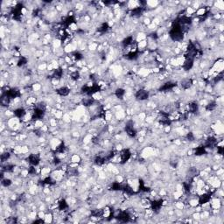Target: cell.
Instances as JSON below:
<instances>
[{"label":"cell","instance_id":"5b68a950","mask_svg":"<svg viewBox=\"0 0 224 224\" xmlns=\"http://www.w3.org/2000/svg\"><path fill=\"white\" fill-rule=\"evenodd\" d=\"M78 28H79V26H78L77 23L75 21L71 22V23L68 25V29H69L70 31H77Z\"/></svg>","mask_w":224,"mask_h":224},{"label":"cell","instance_id":"277c9868","mask_svg":"<svg viewBox=\"0 0 224 224\" xmlns=\"http://www.w3.org/2000/svg\"><path fill=\"white\" fill-rule=\"evenodd\" d=\"M174 208H175V209L183 210L185 208V203L183 202L182 201H177V202H175V204H174Z\"/></svg>","mask_w":224,"mask_h":224},{"label":"cell","instance_id":"52a82bcc","mask_svg":"<svg viewBox=\"0 0 224 224\" xmlns=\"http://www.w3.org/2000/svg\"><path fill=\"white\" fill-rule=\"evenodd\" d=\"M222 174H224V170H223V168H222V167H220L218 170L215 171V175H216L217 177H218V176H220V175H222Z\"/></svg>","mask_w":224,"mask_h":224},{"label":"cell","instance_id":"3957f363","mask_svg":"<svg viewBox=\"0 0 224 224\" xmlns=\"http://www.w3.org/2000/svg\"><path fill=\"white\" fill-rule=\"evenodd\" d=\"M147 45H148V43H147V40H142V41L138 42V49L139 51H142V52H144V51L146 49L147 47Z\"/></svg>","mask_w":224,"mask_h":224},{"label":"cell","instance_id":"8992f818","mask_svg":"<svg viewBox=\"0 0 224 224\" xmlns=\"http://www.w3.org/2000/svg\"><path fill=\"white\" fill-rule=\"evenodd\" d=\"M63 115H64V112H63L61 109H57L55 115H54V117H55L57 120H60V119H62Z\"/></svg>","mask_w":224,"mask_h":224},{"label":"cell","instance_id":"6da1fadb","mask_svg":"<svg viewBox=\"0 0 224 224\" xmlns=\"http://www.w3.org/2000/svg\"><path fill=\"white\" fill-rule=\"evenodd\" d=\"M214 7L216 8L218 11H223L224 10V2L222 1V0H217V1H215V2H214Z\"/></svg>","mask_w":224,"mask_h":224},{"label":"cell","instance_id":"7a4b0ae2","mask_svg":"<svg viewBox=\"0 0 224 224\" xmlns=\"http://www.w3.org/2000/svg\"><path fill=\"white\" fill-rule=\"evenodd\" d=\"M54 222V215H53L52 212H47L44 218V222L46 223H50V222Z\"/></svg>","mask_w":224,"mask_h":224}]
</instances>
